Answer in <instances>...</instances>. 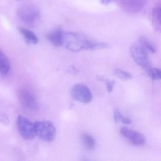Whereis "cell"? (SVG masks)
Masks as SVG:
<instances>
[{
	"label": "cell",
	"mask_w": 161,
	"mask_h": 161,
	"mask_svg": "<svg viewBox=\"0 0 161 161\" xmlns=\"http://www.w3.org/2000/svg\"><path fill=\"white\" fill-rule=\"evenodd\" d=\"M63 45L69 51L75 53L84 50L102 49L108 47L106 43L88 40L81 35L73 32H64Z\"/></svg>",
	"instance_id": "6da1fadb"
},
{
	"label": "cell",
	"mask_w": 161,
	"mask_h": 161,
	"mask_svg": "<svg viewBox=\"0 0 161 161\" xmlns=\"http://www.w3.org/2000/svg\"><path fill=\"white\" fill-rule=\"evenodd\" d=\"M19 19L28 25H34L41 18V13L38 8L32 5H24L18 10Z\"/></svg>",
	"instance_id": "7a4b0ae2"
},
{
	"label": "cell",
	"mask_w": 161,
	"mask_h": 161,
	"mask_svg": "<svg viewBox=\"0 0 161 161\" xmlns=\"http://www.w3.org/2000/svg\"><path fill=\"white\" fill-rule=\"evenodd\" d=\"M36 136L47 142H52L55 139L56 129L50 121H36L34 123Z\"/></svg>",
	"instance_id": "3957f363"
},
{
	"label": "cell",
	"mask_w": 161,
	"mask_h": 161,
	"mask_svg": "<svg viewBox=\"0 0 161 161\" xmlns=\"http://www.w3.org/2000/svg\"><path fill=\"white\" fill-rule=\"evenodd\" d=\"M130 53L132 58L136 64L147 70L151 67L148 55L146 50L140 45L132 44L130 47Z\"/></svg>",
	"instance_id": "277c9868"
},
{
	"label": "cell",
	"mask_w": 161,
	"mask_h": 161,
	"mask_svg": "<svg viewBox=\"0 0 161 161\" xmlns=\"http://www.w3.org/2000/svg\"><path fill=\"white\" fill-rule=\"evenodd\" d=\"M17 126L19 133L24 139L31 140L36 136L34 123L22 116H19L17 120Z\"/></svg>",
	"instance_id": "5b68a950"
},
{
	"label": "cell",
	"mask_w": 161,
	"mask_h": 161,
	"mask_svg": "<svg viewBox=\"0 0 161 161\" xmlns=\"http://www.w3.org/2000/svg\"><path fill=\"white\" fill-rule=\"evenodd\" d=\"M72 97L75 100L83 103H88L92 101L93 95L89 88L83 84H76L71 91Z\"/></svg>",
	"instance_id": "8992f818"
},
{
	"label": "cell",
	"mask_w": 161,
	"mask_h": 161,
	"mask_svg": "<svg viewBox=\"0 0 161 161\" xmlns=\"http://www.w3.org/2000/svg\"><path fill=\"white\" fill-rule=\"evenodd\" d=\"M18 98L21 105L29 110L38 109V103L33 94L28 89L22 88L18 92Z\"/></svg>",
	"instance_id": "52a82bcc"
},
{
	"label": "cell",
	"mask_w": 161,
	"mask_h": 161,
	"mask_svg": "<svg viewBox=\"0 0 161 161\" xmlns=\"http://www.w3.org/2000/svg\"><path fill=\"white\" fill-rule=\"evenodd\" d=\"M120 133L135 146H143L146 143V137L139 132L126 127H122L120 130Z\"/></svg>",
	"instance_id": "ba28073f"
},
{
	"label": "cell",
	"mask_w": 161,
	"mask_h": 161,
	"mask_svg": "<svg viewBox=\"0 0 161 161\" xmlns=\"http://www.w3.org/2000/svg\"><path fill=\"white\" fill-rule=\"evenodd\" d=\"M64 34L63 28L60 26L47 34L46 36L53 46L59 47L63 45Z\"/></svg>",
	"instance_id": "9c48e42d"
},
{
	"label": "cell",
	"mask_w": 161,
	"mask_h": 161,
	"mask_svg": "<svg viewBox=\"0 0 161 161\" xmlns=\"http://www.w3.org/2000/svg\"><path fill=\"white\" fill-rule=\"evenodd\" d=\"M146 1V0H120L123 9L130 13H137L141 11Z\"/></svg>",
	"instance_id": "30bf717a"
},
{
	"label": "cell",
	"mask_w": 161,
	"mask_h": 161,
	"mask_svg": "<svg viewBox=\"0 0 161 161\" xmlns=\"http://www.w3.org/2000/svg\"><path fill=\"white\" fill-rule=\"evenodd\" d=\"M11 69V64L8 57L0 49V77H5L9 74Z\"/></svg>",
	"instance_id": "8fae6325"
},
{
	"label": "cell",
	"mask_w": 161,
	"mask_h": 161,
	"mask_svg": "<svg viewBox=\"0 0 161 161\" xmlns=\"http://www.w3.org/2000/svg\"><path fill=\"white\" fill-rule=\"evenodd\" d=\"M19 31L23 36L27 43L30 44L35 45L38 42V38L35 34L31 30L23 27L19 28Z\"/></svg>",
	"instance_id": "7c38bea8"
},
{
	"label": "cell",
	"mask_w": 161,
	"mask_h": 161,
	"mask_svg": "<svg viewBox=\"0 0 161 161\" xmlns=\"http://www.w3.org/2000/svg\"><path fill=\"white\" fill-rule=\"evenodd\" d=\"M161 7H154L152 11V19L153 27L157 31H161Z\"/></svg>",
	"instance_id": "4fadbf2b"
},
{
	"label": "cell",
	"mask_w": 161,
	"mask_h": 161,
	"mask_svg": "<svg viewBox=\"0 0 161 161\" xmlns=\"http://www.w3.org/2000/svg\"><path fill=\"white\" fill-rule=\"evenodd\" d=\"M83 142L86 148L88 150H91L95 148L96 143L94 138L90 135L85 133L82 135Z\"/></svg>",
	"instance_id": "5bb4252c"
},
{
	"label": "cell",
	"mask_w": 161,
	"mask_h": 161,
	"mask_svg": "<svg viewBox=\"0 0 161 161\" xmlns=\"http://www.w3.org/2000/svg\"><path fill=\"white\" fill-rule=\"evenodd\" d=\"M139 45L144 49L152 53L155 52V48L152 44L144 36H141L139 38Z\"/></svg>",
	"instance_id": "9a60e30c"
},
{
	"label": "cell",
	"mask_w": 161,
	"mask_h": 161,
	"mask_svg": "<svg viewBox=\"0 0 161 161\" xmlns=\"http://www.w3.org/2000/svg\"><path fill=\"white\" fill-rule=\"evenodd\" d=\"M148 76L153 80H159L161 79V69L156 68H150L147 70Z\"/></svg>",
	"instance_id": "2e32d148"
},
{
	"label": "cell",
	"mask_w": 161,
	"mask_h": 161,
	"mask_svg": "<svg viewBox=\"0 0 161 161\" xmlns=\"http://www.w3.org/2000/svg\"><path fill=\"white\" fill-rule=\"evenodd\" d=\"M114 74L117 77L123 80H128L132 78L131 73L119 69H117L114 70Z\"/></svg>",
	"instance_id": "e0dca14e"
},
{
	"label": "cell",
	"mask_w": 161,
	"mask_h": 161,
	"mask_svg": "<svg viewBox=\"0 0 161 161\" xmlns=\"http://www.w3.org/2000/svg\"><path fill=\"white\" fill-rule=\"evenodd\" d=\"M97 79L100 81H104L106 83V89L109 93H111L113 91L114 87V85L115 83L114 80H105L104 78H102L101 77L97 76Z\"/></svg>",
	"instance_id": "ac0fdd59"
},
{
	"label": "cell",
	"mask_w": 161,
	"mask_h": 161,
	"mask_svg": "<svg viewBox=\"0 0 161 161\" xmlns=\"http://www.w3.org/2000/svg\"><path fill=\"white\" fill-rule=\"evenodd\" d=\"M114 120L115 123H118L119 122H121L122 123L124 117L121 114L118 109L115 108L114 109Z\"/></svg>",
	"instance_id": "d6986e66"
},
{
	"label": "cell",
	"mask_w": 161,
	"mask_h": 161,
	"mask_svg": "<svg viewBox=\"0 0 161 161\" xmlns=\"http://www.w3.org/2000/svg\"><path fill=\"white\" fill-rule=\"evenodd\" d=\"M112 1H113V0H101V2L103 4L106 5V4H108L110 3Z\"/></svg>",
	"instance_id": "ffe728a7"
}]
</instances>
